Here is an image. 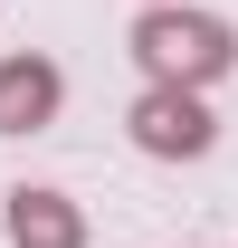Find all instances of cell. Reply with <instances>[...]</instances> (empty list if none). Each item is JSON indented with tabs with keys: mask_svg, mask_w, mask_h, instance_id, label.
<instances>
[{
	"mask_svg": "<svg viewBox=\"0 0 238 248\" xmlns=\"http://www.w3.org/2000/svg\"><path fill=\"white\" fill-rule=\"evenodd\" d=\"M124 134H134L152 162H200L209 143H219L209 86H143V95H134V115H124Z\"/></svg>",
	"mask_w": 238,
	"mask_h": 248,
	"instance_id": "cell-2",
	"label": "cell"
},
{
	"mask_svg": "<svg viewBox=\"0 0 238 248\" xmlns=\"http://www.w3.org/2000/svg\"><path fill=\"white\" fill-rule=\"evenodd\" d=\"M124 48L143 67V86H219L238 67V29L209 19V10H181V0H143V19H134Z\"/></svg>",
	"mask_w": 238,
	"mask_h": 248,
	"instance_id": "cell-1",
	"label": "cell"
},
{
	"mask_svg": "<svg viewBox=\"0 0 238 248\" xmlns=\"http://www.w3.org/2000/svg\"><path fill=\"white\" fill-rule=\"evenodd\" d=\"M0 229H10V248H86V210L58 182H19L0 201Z\"/></svg>",
	"mask_w": 238,
	"mask_h": 248,
	"instance_id": "cell-4",
	"label": "cell"
},
{
	"mask_svg": "<svg viewBox=\"0 0 238 248\" xmlns=\"http://www.w3.org/2000/svg\"><path fill=\"white\" fill-rule=\"evenodd\" d=\"M67 105V77L58 58H38V48H19V58H0V134H48Z\"/></svg>",
	"mask_w": 238,
	"mask_h": 248,
	"instance_id": "cell-3",
	"label": "cell"
}]
</instances>
